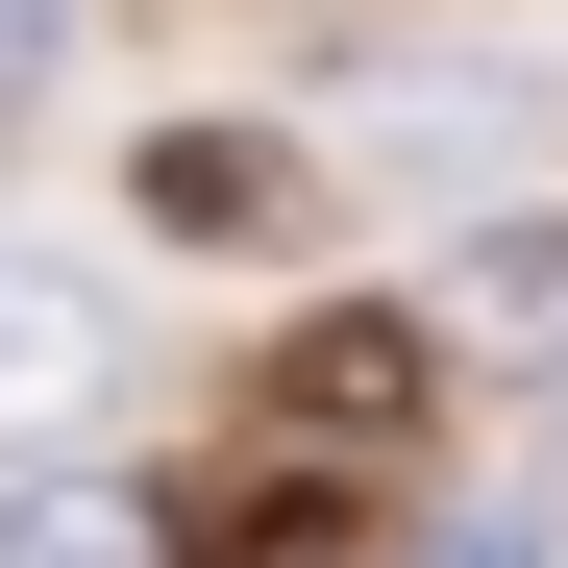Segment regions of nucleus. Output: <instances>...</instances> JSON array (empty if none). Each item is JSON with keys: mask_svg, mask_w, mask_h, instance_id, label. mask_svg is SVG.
Here are the masks:
<instances>
[{"mask_svg": "<svg viewBox=\"0 0 568 568\" xmlns=\"http://www.w3.org/2000/svg\"><path fill=\"white\" fill-rule=\"evenodd\" d=\"M519 149H544V100L495 50H346L322 74V173H346V199H495Z\"/></svg>", "mask_w": 568, "mask_h": 568, "instance_id": "nucleus-1", "label": "nucleus"}, {"mask_svg": "<svg viewBox=\"0 0 568 568\" xmlns=\"http://www.w3.org/2000/svg\"><path fill=\"white\" fill-rule=\"evenodd\" d=\"M124 371V322H100V272H50V247H0V445L26 420H74Z\"/></svg>", "mask_w": 568, "mask_h": 568, "instance_id": "nucleus-2", "label": "nucleus"}, {"mask_svg": "<svg viewBox=\"0 0 568 568\" xmlns=\"http://www.w3.org/2000/svg\"><path fill=\"white\" fill-rule=\"evenodd\" d=\"M0 568H173L149 469H0Z\"/></svg>", "mask_w": 568, "mask_h": 568, "instance_id": "nucleus-3", "label": "nucleus"}, {"mask_svg": "<svg viewBox=\"0 0 568 568\" xmlns=\"http://www.w3.org/2000/svg\"><path fill=\"white\" fill-rule=\"evenodd\" d=\"M445 322H469V346H544V371H568V223H469Z\"/></svg>", "mask_w": 568, "mask_h": 568, "instance_id": "nucleus-4", "label": "nucleus"}, {"mask_svg": "<svg viewBox=\"0 0 568 568\" xmlns=\"http://www.w3.org/2000/svg\"><path fill=\"white\" fill-rule=\"evenodd\" d=\"M149 223H199V247H272V223H297V149H149Z\"/></svg>", "mask_w": 568, "mask_h": 568, "instance_id": "nucleus-5", "label": "nucleus"}, {"mask_svg": "<svg viewBox=\"0 0 568 568\" xmlns=\"http://www.w3.org/2000/svg\"><path fill=\"white\" fill-rule=\"evenodd\" d=\"M50 74H74V0H0V124H26Z\"/></svg>", "mask_w": 568, "mask_h": 568, "instance_id": "nucleus-6", "label": "nucleus"}, {"mask_svg": "<svg viewBox=\"0 0 568 568\" xmlns=\"http://www.w3.org/2000/svg\"><path fill=\"white\" fill-rule=\"evenodd\" d=\"M420 568H568V544H544V519H445Z\"/></svg>", "mask_w": 568, "mask_h": 568, "instance_id": "nucleus-7", "label": "nucleus"}]
</instances>
